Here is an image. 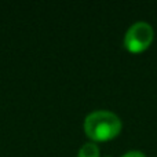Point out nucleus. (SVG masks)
Instances as JSON below:
<instances>
[{
  "mask_svg": "<svg viewBox=\"0 0 157 157\" xmlns=\"http://www.w3.org/2000/svg\"><path fill=\"white\" fill-rule=\"evenodd\" d=\"M105 157H110V156H105Z\"/></svg>",
  "mask_w": 157,
  "mask_h": 157,
  "instance_id": "39448f33",
  "label": "nucleus"
},
{
  "mask_svg": "<svg viewBox=\"0 0 157 157\" xmlns=\"http://www.w3.org/2000/svg\"><path fill=\"white\" fill-rule=\"evenodd\" d=\"M155 30L152 25L145 21L134 22L124 36V47L130 52H142L152 44Z\"/></svg>",
  "mask_w": 157,
  "mask_h": 157,
  "instance_id": "f03ea898",
  "label": "nucleus"
},
{
  "mask_svg": "<svg viewBox=\"0 0 157 157\" xmlns=\"http://www.w3.org/2000/svg\"><path fill=\"white\" fill-rule=\"evenodd\" d=\"M77 157H99V147L95 142H87L80 147Z\"/></svg>",
  "mask_w": 157,
  "mask_h": 157,
  "instance_id": "7ed1b4c3",
  "label": "nucleus"
},
{
  "mask_svg": "<svg viewBox=\"0 0 157 157\" xmlns=\"http://www.w3.org/2000/svg\"><path fill=\"white\" fill-rule=\"evenodd\" d=\"M121 120L110 110H94L84 119V132L91 142H105L116 138L121 131Z\"/></svg>",
  "mask_w": 157,
  "mask_h": 157,
  "instance_id": "f257e3e1",
  "label": "nucleus"
},
{
  "mask_svg": "<svg viewBox=\"0 0 157 157\" xmlns=\"http://www.w3.org/2000/svg\"><path fill=\"white\" fill-rule=\"evenodd\" d=\"M121 157H146L141 150H130V152L124 153Z\"/></svg>",
  "mask_w": 157,
  "mask_h": 157,
  "instance_id": "20e7f679",
  "label": "nucleus"
}]
</instances>
